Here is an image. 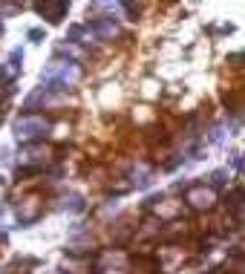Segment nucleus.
I'll return each mask as SVG.
<instances>
[{
	"mask_svg": "<svg viewBox=\"0 0 245 274\" xmlns=\"http://www.w3.org/2000/svg\"><path fill=\"white\" fill-rule=\"evenodd\" d=\"M38 12H41V15L46 12V15H49L46 21H52V23H58V21H61V15L66 12V6H63V3H46V6H38Z\"/></svg>",
	"mask_w": 245,
	"mask_h": 274,
	"instance_id": "nucleus-1",
	"label": "nucleus"
}]
</instances>
